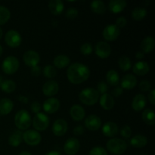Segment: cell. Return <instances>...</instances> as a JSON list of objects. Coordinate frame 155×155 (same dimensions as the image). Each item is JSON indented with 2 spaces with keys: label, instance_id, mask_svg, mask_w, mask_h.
Returning <instances> with one entry per match:
<instances>
[{
  "label": "cell",
  "instance_id": "30",
  "mask_svg": "<svg viewBox=\"0 0 155 155\" xmlns=\"http://www.w3.org/2000/svg\"><path fill=\"white\" fill-rule=\"evenodd\" d=\"M23 139V133L21 130L15 131L9 136L8 143L12 147H18L21 145Z\"/></svg>",
  "mask_w": 155,
  "mask_h": 155
},
{
  "label": "cell",
  "instance_id": "39",
  "mask_svg": "<svg viewBox=\"0 0 155 155\" xmlns=\"http://www.w3.org/2000/svg\"><path fill=\"white\" fill-rule=\"evenodd\" d=\"M78 10H77L76 8H69L68 10L65 12V16H66L67 18L68 19H74V18H77L78 16Z\"/></svg>",
  "mask_w": 155,
  "mask_h": 155
},
{
  "label": "cell",
  "instance_id": "15",
  "mask_svg": "<svg viewBox=\"0 0 155 155\" xmlns=\"http://www.w3.org/2000/svg\"><path fill=\"white\" fill-rule=\"evenodd\" d=\"M68 131V124L64 119H58L53 123L52 132L56 136H62Z\"/></svg>",
  "mask_w": 155,
  "mask_h": 155
},
{
  "label": "cell",
  "instance_id": "17",
  "mask_svg": "<svg viewBox=\"0 0 155 155\" xmlns=\"http://www.w3.org/2000/svg\"><path fill=\"white\" fill-rule=\"evenodd\" d=\"M137 85V79L134 75L131 74H126L121 80L120 86L123 89H133Z\"/></svg>",
  "mask_w": 155,
  "mask_h": 155
},
{
  "label": "cell",
  "instance_id": "38",
  "mask_svg": "<svg viewBox=\"0 0 155 155\" xmlns=\"http://www.w3.org/2000/svg\"><path fill=\"white\" fill-rule=\"evenodd\" d=\"M92 51H93V48H92V44L89 42H85L80 47V51L84 55H89L92 54Z\"/></svg>",
  "mask_w": 155,
  "mask_h": 155
},
{
  "label": "cell",
  "instance_id": "7",
  "mask_svg": "<svg viewBox=\"0 0 155 155\" xmlns=\"http://www.w3.org/2000/svg\"><path fill=\"white\" fill-rule=\"evenodd\" d=\"M23 139L29 145L36 146L39 145L42 140L40 133L34 130H29L23 133Z\"/></svg>",
  "mask_w": 155,
  "mask_h": 155
},
{
  "label": "cell",
  "instance_id": "33",
  "mask_svg": "<svg viewBox=\"0 0 155 155\" xmlns=\"http://www.w3.org/2000/svg\"><path fill=\"white\" fill-rule=\"evenodd\" d=\"M132 18L135 21H142L147 15V10L143 7H136L132 11Z\"/></svg>",
  "mask_w": 155,
  "mask_h": 155
},
{
  "label": "cell",
  "instance_id": "54",
  "mask_svg": "<svg viewBox=\"0 0 155 155\" xmlns=\"http://www.w3.org/2000/svg\"><path fill=\"white\" fill-rule=\"evenodd\" d=\"M2 52H3V48H2V45H0V56L2 54Z\"/></svg>",
  "mask_w": 155,
  "mask_h": 155
},
{
  "label": "cell",
  "instance_id": "32",
  "mask_svg": "<svg viewBox=\"0 0 155 155\" xmlns=\"http://www.w3.org/2000/svg\"><path fill=\"white\" fill-rule=\"evenodd\" d=\"M91 8L95 13L101 15L105 12L106 5L101 0H94L91 2Z\"/></svg>",
  "mask_w": 155,
  "mask_h": 155
},
{
  "label": "cell",
  "instance_id": "46",
  "mask_svg": "<svg viewBox=\"0 0 155 155\" xmlns=\"http://www.w3.org/2000/svg\"><path fill=\"white\" fill-rule=\"evenodd\" d=\"M85 133L84 127L82 125H78L74 129V134L75 136H81Z\"/></svg>",
  "mask_w": 155,
  "mask_h": 155
},
{
  "label": "cell",
  "instance_id": "44",
  "mask_svg": "<svg viewBox=\"0 0 155 155\" xmlns=\"http://www.w3.org/2000/svg\"><path fill=\"white\" fill-rule=\"evenodd\" d=\"M127 18L124 16L119 17L116 20V25L119 28H122V27H124L126 25H127Z\"/></svg>",
  "mask_w": 155,
  "mask_h": 155
},
{
  "label": "cell",
  "instance_id": "16",
  "mask_svg": "<svg viewBox=\"0 0 155 155\" xmlns=\"http://www.w3.org/2000/svg\"><path fill=\"white\" fill-rule=\"evenodd\" d=\"M60 107V101L55 98H49L43 103V109L46 113L53 114L58 110Z\"/></svg>",
  "mask_w": 155,
  "mask_h": 155
},
{
  "label": "cell",
  "instance_id": "24",
  "mask_svg": "<svg viewBox=\"0 0 155 155\" xmlns=\"http://www.w3.org/2000/svg\"><path fill=\"white\" fill-rule=\"evenodd\" d=\"M127 6V2L125 0H110L109 2L108 8L113 13H120Z\"/></svg>",
  "mask_w": 155,
  "mask_h": 155
},
{
  "label": "cell",
  "instance_id": "28",
  "mask_svg": "<svg viewBox=\"0 0 155 155\" xmlns=\"http://www.w3.org/2000/svg\"><path fill=\"white\" fill-rule=\"evenodd\" d=\"M70 62H71V60H70L69 57L65 55V54H59V55H57L54 58V61H53V63H54V66L56 68H59V69H61V68H64L66 67H68L70 64Z\"/></svg>",
  "mask_w": 155,
  "mask_h": 155
},
{
  "label": "cell",
  "instance_id": "35",
  "mask_svg": "<svg viewBox=\"0 0 155 155\" xmlns=\"http://www.w3.org/2000/svg\"><path fill=\"white\" fill-rule=\"evenodd\" d=\"M118 64L122 71H127L131 68L132 62L130 58L126 55H123L118 60Z\"/></svg>",
  "mask_w": 155,
  "mask_h": 155
},
{
  "label": "cell",
  "instance_id": "26",
  "mask_svg": "<svg viewBox=\"0 0 155 155\" xmlns=\"http://www.w3.org/2000/svg\"><path fill=\"white\" fill-rule=\"evenodd\" d=\"M147 144H148V139L143 135H136L130 139V145L134 148H143Z\"/></svg>",
  "mask_w": 155,
  "mask_h": 155
},
{
  "label": "cell",
  "instance_id": "21",
  "mask_svg": "<svg viewBox=\"0 0 155 155\" xmlns=\"http://www.w3.org/2000/svg\"><path fill=\"white\" fill-rule=\"evenodd\" d=\"M146 105V98L142 94H137L132 101V107L136 111H140Z\"/></svg>",
  "mask_w": 155,
  "mask_h": 155
},
{
  "label": "cell",
  "instance_id": "12",
  "mask_svg": "<svg viewBox=\"0 0 155 155\" xmlns=\"http://www.w3.org/2000/svg\"><path fill=\"white\" fill-rule=\"evenodd\" d=\"M95 51L97 56L101 58H107L111 53V47L107 42L101 41L95 45Z\"/></svg>",
  "mask_w": 155,
  "mask_h": 155
},
{
  "label": "cell",
  "instance_id": "19",
  "mask_svg": "<svg viewBox=\"0 0 155 155\" xmlns=\"http://www.w3.org/2000/svg\"><path fill=\"white\" fill-rule=\"evenodd\" d=\"M99 103L100 105L102 107L103 109L109 110L113 108L114 106L115 101L111 95L108 93H104L100 97Z\"/></svg>",
  "mask_w": 155,
  "mask_h": 155
},
{
  "label": "cell",
  "instance_id": "20",
  "mask_svg": "<svg viewBox=\"0 0 155 155\" xmlns=\"http://www.w3.org/2000/svg\"><path fill=\"white\" fill-rule=\"evenodd\" d=\"M102 133L107 137H114L118 133V127L115 123L107 122L103 126Z\"/></svg>",
  "mask_w": 155,
  "mask_h": 155
},
{
  "label": "cell",
  "instance_id": "53",
  "mask_svg": "<svg viewBox=\"0 0 155 155\" xmlns=\"http://www.w3.org/2000/svg\"><path fill=\"white\" fill-rule=\"evenodd\" d=\"M2 35H3V31H2V29L0 27V39H1V38L2 37Z\"/></svg>",
  "mask_w": 155,
  "mask_h": 155
},
{
  "label": "cell",
  "instance_id": "51",
  "mask_svg": "<svg viewBox=\"0 0 155 155\" xmlns=\"http://www.w3.org/2000/svg\"><path fill=\"white\" fill-rule=\"evenodd\" d=\"M45 155H61V154L60 152H58V151H49V152L46 153Z\"/></svg>",
  "mask_w": 155,
  "mask_h": 155
},
{
  "label": "cell",
  "instance_id": "25",
  "mask_svg": "<svg viewBox=\"0 0 155 155\" xmlns=\"http://www.w3.org/2000/svg\"><path fill=\"white\" fill-rule=\"evenodd\" d=\"M48 8L53 15H58L63 12L64 6L61 0H51L48 3Z\"/></svg>",
  "mask_w": 155,
  "mask_h": 155
},
{
  "label": "cell",
  "instance_id": "2",
  "mask_svg": "<svg viewBox=\"0 0 155 155\" xmlns=\"http://www.w3.org/2000/svg\"><path fill=\"white\" fill-rule=\"evenodd\" d=\"M99 95L98 91L94 88H86L80 92L79 98L84 104L93 105L99 100Z\"/></svg>",
  "mask_w": 155,
  "mask_h": 155
},
{
  "label": "cell",
  "instance_id": "43",
  "mask_svg": "<svg viewBox=\"0 0 155 155\" xmlns=\"http://www.w3.org/2000/svg\"><path fill=\"white\" fill-rule=\"evenodd\" d=\"M151 84L148 80H142L139 83V89H141L143 92H147V91H149L151 89Z\"/></svg>",
  "mask_w": 155,
  "mask_h": 155
},
{
  "label": "cell",
  "instance_id": "18",
  "mask_svg": "<svg viewBox=\"0 0 155 155\" xmlns=\"http://www.w3.org/2000/svg\"><path fill=\"white\" fill-rule=\"evenodd\" d=\"M70 114L73 120L75 121H80L85 117L86 115V111L84 108L80 104H74L71 107L70 110Z\"/></svg>",
  "mask_w": 155,
  "mask_h": 155
},
{
  "label": "cell",
  "instance_id": "50",
  "mask_svg": "<svg viewBox=\"0 0 155 155\" xmlns=\"http://www.w3.org/2000/svg\"><path fill=\"white\" fill-rule=\"evenodd\" d=\"M145 57V54L142 51H137L136 53V58L137 59H142Z\"/></svg>",
  "mask_w": 155,
  "mask_h": 155
},
{
  "label": "cell",
  "instance_id": "9",
  "mask_svg": "<svg viewBox=\"0 0 155 155\" xmlns=\"http://www.w3.org/2000/svg\"><path fill=\"white\" fill-rule=\"evenodd\" d=\"M120 33V28L116 24H110L106 26L103 30V37L107 41H114L117 39Z\"/></svg>",
  "mask_w": 155,
  "mask_h": 155
},
{
  "label": "cell",
  "instance_id": "27",
  "mask_svg": "<svg viewBox=\"0 0 155 155\" xmlns=\"http://www.w3.org/2000/svg\"><path fill=\"white\" fill-rule=\"evenodd\" d=\"M154 39L151 36H146L143 40L142 41L141 43V48L143 51L142 52L145 53H149L153 51L154 48Z\"/></svg>",
  "mask_w": 155,
  "mask_h": 155
},
{
  "label": "cell",
  "instance_id": "37",
  "mask_svg": "<svg viewBox=\"0 0 155 155\" xmlns=\"http://www.w3.org/2000/svg\"><path fill=\"white\" fill-rule=\"evenodd\" d=\"M57 71L55 68L52 65H46L43 68V74L47 78H53L56 76Z\"/></svg>",
  "mask_w": 155,
  "mask_h": 155
},
{
  "label": "cell",
  "instance_id": "5",
  "mask_svg": "<svg viewBox=\"0 0 155 155\" xmlns=\"http://www.w3.org/2000/svg\"><path fill=\"white\" fill-rule=\"evenodd\" d=\"M19 61L15 56H8L5 58L2 64L3 72L6 74H13L19 68Z\"/></svg>",
  "mask_w": 155,
  "mask_h": 155
},
{
  "label": "cell",
  "instance_id": "31",
  "mask_svg": "<svg viewBox=\"0 0 155 155\" xmlns=\"http://www.w3.org/2000/svg\"><path fill=\"white\" fill-rule=\"evenodd\" d=\"M154 112L151 109H145L143 110L142 114V120L146 124L149 126H153L155 124V118H154Z\"/></svg>",
  "mask_w": 155,
  "mask_h": 155
},
{
  "label": "cell",
  "instance_id": "11",
  "mask_svg": "<svg viewBox=\"0 0 155 155\" xmlns=\"http://www.w3.org/2000/svg\"><path fill=\"white\" fill-rule=\"evenodd\" d=\"M80 144L78 139L71 137L65 142L64 145V150L68 155H74L78 152L80 150Z\"/></svg>",
  "mask_w": 155,
  "mask_h": 155
},
{
  "label": "cell",
  "instance_id": "36",
  "mask_svg": "<svg viewBox=\"0 0 155 155\" xmlns=\"http://www.w3.org/2000/svg\"><path fill=\"white\" fill-rule=\"evenodd\" d=\"M11 18V12L7 7L0 5V25H3L8 22Z\"/></svg>",
  "mask_w": 155,
  "mask_h": 155
},
{
  "label": "cell",
  "instance_id": "52",
  "mask_svg": "<svg viewBox=\"0 0 155 155\" xmlns=\"http://www.w3.org/2000/svg\"><path fill=\"white\" fill-rule=\"evenodd\" d=\"M19 155H32L30 154V152H28V151H22V152H21L19 154Z\"/></svg>",
  "mask_w": 155,
  "mask_h": 155
},
{
  "label": "cell",
  "instance_id": "47",
  "mask_svg": "<svg viewBox=\"0 0 155 155\" xmlns=\"http://www.w3.org/2000/svg\"><path fill=\"white\" fill-rule=\"evenodd\" d=\"M123 91H124V89L121 88V86H117L112 91V95H113L114 97H116L117 98V97H119L120 95H122Z\"/></svg>",
  "mask_w": 155,
  "mask_h": 155
},
{
  "label": "cell",
  "instance_id": "49",
  "mask_svg": "<svg viewBox=\"0 0 155 155\" xmlns=\"http://www.w3.org/2000/svg\"><path fill=\"white\" fill-rule=\"evenodd\" d=\"M148 99H149V101L152 104H155V90L154 89H152L151 90V92L148 94Z\"/></svg>",
  "mask_w": 155,
  "mask_h": 155
},
{
  "label": "cell",
  "instance_id": "3",
  "mask_svg": "<svg viewBox=\"0 0 155 155\" xmlns=\"http://www.w3.org/2000/svg\"><path fill=\"white\" fill-rule=\"evenodd\" d=\"M31 117L27 110L22 109L17 112L15 114V124L19 130H27L31 125Z\"/></svg>",
  "mask_w": 155,
  "mask_h": 155
},
{
  "label": "cell",
  "instance_id": "55",
  "mask_svg": "<svg viewBox=\"0 0 155 155\" xmlns=\"http://www.w3.org/2000/svg\"><path fill=\"white\" fill-rule=\"evenodd\" d=\"M2 82H3V78H2V76H0V86H1Z\"/></svg>",
  "mask_w": 155,
  "mask_h": 155
},
{
  "label": "cell",
  "instance_id": "10",
  "mask_svg": "<svg viewBox=\"0 0 155 155\" xmlns=\"http://www.w3.org/2000/svg\"><path fill=\"white\" fill-rule=\"evenodd\" d=\"M23 60L26 65L32 68V67L38 65L40 61V56L37 51L34 50H29L24 54Z\"/></svg>",
  "mask_w": 155,
  "mask_h": 155
},
{
  "label": "cell",
  "instance_id": "42",
  "mask_svg": "<svg viewBox=\"0 0 155 155\" xmlns=\"http://www.w3.org/2000/svg\"><path fill=\"white\" fill-rule=\"evenodd\" d=\"M97 91H98V93L101 94H104L107 93V91L108 90V86H107V83L105 82H99L98 83V86H97Z\"/></svg>",
  "mask_w": 155,
  "mask_h": 155
},
{
  "label": "cell",
  "instance_id": "8",
  "mask_svg": "<svg viewBox=\"0 0 155 155\" xmlns=\"http://www.w3.org/2000/svg\"><path fill=\"white\" fill-rule=\"evenodd\" d=\"M5 41L8 46L15 48L21 45L22 38L21 34L15 30H10L5 36Z\"/></svg>",
  "mask_w": 155,
  "mask_h": 155
},
{
  "label": "cell",
  "instance_id": "41",
  "mask_svg": "<svg viewBox=\"0 0 155 155\" xmlns=\"http://www.w3.org/2000/svg\"><path fill=\"white\" fill-rule=\"evenodd\" d=\"M120 135L124 139H129L132 135V130L128 125H125L121 128Z\"/></svg>",
  "mask_w": 155,
  "mask_h": 155
},
{
  "label": "cell",
  "instance_id": "13",
  "mask_svg": "<svg viewBox=\"0 0 155 155\" xmlns=\"http://www.w3.org/2000/svg\"><path fill=\"white\" fill-rule=\"evenodd\" d=\"M101 126V120L95 114H91L85 120V127L91 131H96L99 130Z\"/></svg>",
  "mask_w": 155,
  "mask_h": 155
},
{
  "label": "cell",
  "instance_id": "14",
  "mask_svg": "<svg viewBox=\"0 0 155 155\" xmlns=\"http://www.w3.org/2000/svg\"><path fill=\"white\" fill-rule=\"evenodd\" d=\"M59 90V85L54 80H48L44 83L42 86V92L43 94L46 96L51 97L54 96V95L58 92Z\"/></svg>",
  "mask_w": 155,
  "mask_h": 155
},
{
  "label": "cell",
  "instance_id": "29",
  "mask_svg": "<svg viewBox=\"0 0 155 155\" xmlns=\"http://www.w3.org/2000/svg\"><path fill=\"white\" fill-rule=\"evenodd\" d=\"M106 80L110 86H117L120 82V75L117 71L115 70H110L106 74Z\"/></svg>",
  "mask_w": 155,
  "mask_h": 155
},
{
  "label": "cell",
  "instance_id": "40",
  "mask_svg": "<svg viewBox=\"0 0 155 155\" xmlns=\"http://www.w3.org/2000/svg\"><path fill=\"white\" fill-rule=\"evenodd\" d=\"M89 155H107V151L102 147L96 146L91 149Z\"/></svg>",
  "mask_w": 155,
  "mask_h": 155
},
{
  "label": "cell",
  "instance_id": "6",
  "mask_svg": "<svg viewBox=\"0 0 155 155\" xmlns=\"http://www.w3.org/2000/svg\"><path fill=\"white\" fill-rule=\"evenodd\" d=\"M32 123L35 130L37 131H44L49 126V118L45 114L39 112L36 114Z\"/></svg>",
  "mask_w": 155,
  "mask_h": 155
},
{
  "label": "cell",
  "instance_id": "34",
  "mask_svg": "<svg viewBox=\"0 0 155 155\" xmlns=\"http://www.w3.org/2000/svg\"><path fill=\"white\" fill-rule=\"evenodd\" d=\"M2 90L6 93H12L16 89V83L11 80H4L0 86Z\"/></svg>",
  "mask_w": 155,
  "mask_h": 155
},
{
  "label": "cell",
  "instance_id": "48",
  "mask_svg": "<svg viewBox=\"0 0 155 155\" xmlns=\"http://www.w3.org/2000/svg\"><path fill=\"white\" fill-rule=\"evenodd\" d=\"M31 74L35 77H38L41 74V68L38 65L31 68Z\"/></svg>",
  "mask_w": 155,
  "mask_h": 155
},
{
  "label": "cell",
  "instance_id": "1",
  "mask_svg": "<svg viewBox=\"0 0 155 155\" xmlns=\"http://www.w3.org/2000/svg\"><path fill=\"white\" fill-rule=\"evenodd\" d=\"M90 71L86 65L82 63L71 64L67 71L68 79L73 84H80L89 79Z\"/></svg>",
  "mask_w": 155,
  "mask_h": 155
},
{
  "label": "cell",
  "instance_id": "45",
  "mask_svg": "<svg viewBox=\"0 0 155 155\" xmlns=\"http://www.w3.org/2000/svg\"><path fill=\"white\" fill-rule=\"evenodd\" d=\"M31 110L32 112L35 114H38L40 112L41 110V104H39L38 101H34V102L32 103L31 104Z\"/></svg>",
  "mask_w": 155,
  "mask_h": 155
},
{
  "label": "cell",
  "instance_id": "23",
  "mask_svg": "<svg viewBox=\"0 0 155 155\" xmlns=\"http://www.w3.org/2000/svg\"><path fill=\"white\" fill-rule=\"evenodd\" d=\"M133 72L139 76H144L148 74L150 71V66L145 61H138L133 68Z\"/></svg>",
  "mask_w": 155,
  "mask_h": 155
},
{
  "label": "cell",
  "instance_id": "4",
  "mask_svg": "<svg viewBox=\"0 0 155 155\" xmlns=\"http://www.w3.org/2000/svg\"><path fill=\"white\" fill-rule=\"evenodd\" d=\"M107 149L114 154H122L127 148V144L124 139L113 138L107 142Z\"/></svg>",
  "mask_w": 155,
  "mask_h": 155
},
{
  "label": "cell",
  "instance_id": "22",
  "mask_svg": "<svg viewBox=\"0 0 155 155\" xmlns=\"http://www.w3.org/2000/svg\"><path fill=\"white\" fill-rule=\"evenodd\" d=\"M14 103L9 98H2L0 99V115H7L13 110Z\"/></svg>",
  "mask_w": 155,
  "mask_h": 155
}]
</instances>
